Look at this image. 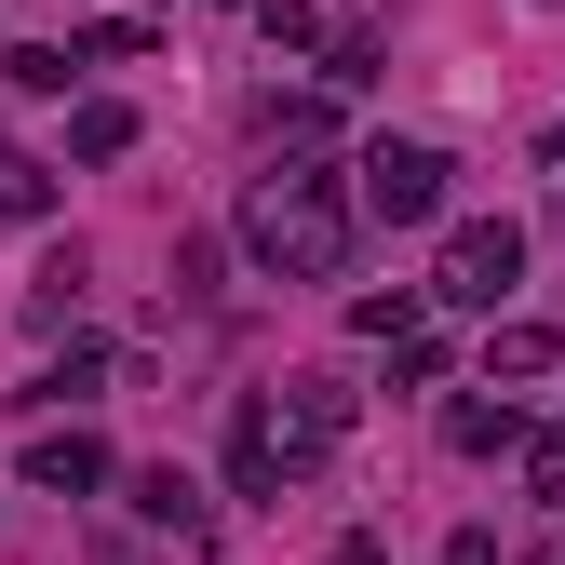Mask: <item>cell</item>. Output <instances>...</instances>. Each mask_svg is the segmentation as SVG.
I'll list each match as a JSON object with an SVG mask.
<instances>
[{
    "mask_svg": "<svg viewBox=\"0 0 565 565\" xmlns=\"http://www.w3.org/2000/svg\"><path fill=\"white\" fill-rule=\"evenodd\" d=\"M243 243H256L269 269H297V282H323V269L350 256V216H337V189H323V175H282V189H256V216H243Z\"/></svg>",
    "mask_w": 565,
    "mask_h": 565,
    "instance_id": "6da1fadb",
    "label": "cell"
},
{
    "mask_svg": "<svg viewBox=\"0 0 565 565\" xmlns=\"http://www.w3.org/2000/svg\"><path fill=\"white\" fill-rule=\"evenodd\" d=\"M364 216H391V230L445 216V149H417V135H377V149H364Z\"/></svg>",
    "mask_w": 565,
    "mask_h": 565,
    "instance_id": "7a4b0ae2",
    "label": "cell"
},
{
    "mask_svg": "<svg viewBox=\"0 0 565 565\" xmlns=\"http://www.w3.org/2000/svg\"><path fill=\"white\" fill-rule=\"evenodd\" d=\"M512 282H525V230L499 216V230H458V243H445V282H431V297H445V310H499Z\"/></svg>",
    "mask_w": 565,
    "mask_h": 565,
    "instance_id": "3957f363",
    "label": "cell"
},
{
    "mask_svg": "<svg viewBox=\"0 0 565 565\" xmlns=\"http://www.w3.org/2000/svg\"><path fill=\"white\" fill-rule=\"evenodd\" d=\"M135 512H149L162 539H202V525H216V512H202V484H189V471H135Z\"/></svg>",
    "mask_w": 565,
    "mask_h": 565,
    "instance_id": "277c9868",
    "label": "cell"
},
{
    "mask_svg": "<svg viewBox=\"0 0 565 565\" xmlns=\"http://www.w3.org/2000/svg\"><path fill=\"white\" fill-rule=\"evenodd\" d=\"M28 471L54 484V499H82V484H108V458H95L82 431H41V445H28Z\"/></svg>",
    "mask_w": 565,
    "mask_h": 565,
    "instance_id": "5b68a950",
    "label": "cell"
},
{
    "mask_svg": "<svg viewBox=\"0 0 565 565\" xmlns=\"http://www.w3.org/2000/svg\"><path fill=\"white\" fill-rule=\"evenodd\" d=\"M445 445H458V458H499V445H512V404H458Z\"/></svg>",
    "mask_w": 565,
    "mask_h": 565,
    "instance_id": "8992f818",
    "label": "cell"
},
{
    "mask_svg": "<svg viewBox=\"0 0 565 565\" xmlns=\"http://www.w3.org/2000/svg\"><path fill=\"white\" fill-rule=\"evenodd\" d=\"M67 149H82V162H121V149H135V121H121V108H82V121H67Z\"/></svg>",
    "mask_w": 565,
    "mask_h": 565,
    "instance_id": "52a82bcc",
    "label": "cell"
}]
</instances>
